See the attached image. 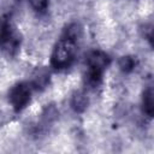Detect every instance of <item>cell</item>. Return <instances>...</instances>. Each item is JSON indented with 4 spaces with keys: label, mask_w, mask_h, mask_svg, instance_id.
<instances>
[{
    "label": "cell",
    "mask_w": 154,
    "mask_h": 154,
    "mask_svg": "<svg viewBox=\"0 0 154 154\" xmlns=\"http://www.w3.org/2000/svg\"><path fill=\"white\" fill-rule=\"evenodd\" d=\"M81 36V28L78 24L69 25L63 36L55 43L52 55L51 65L57 70L67 69L72 65L76 52H77V40Z\"/></svg>",
    "instance_id": "6da1fadb"
},
{
    "label": "cell",
    "mask_w": 154,
    "mask_h": 154,
    "mask_svg": "<svg viewBox=\"0 0 154 154\" xmlns=\"http://www.w3.org/2000/svg\"><path fill=\"white\" fill-rule=\"evenodd\" d=\"M85 83L90 87H97L102 81V75L111 63L109 57L102 51H93L87 57Z\"/></svg>",
    "instance_id": "7a4b0ae2"
},
{
    "label": "cell",
    "mask_w": 154,
    "mask_h": 154,
    "mask_svg": "<svg viewBox=\"0 0 154 154\" xmlns=\"http://www.w3.org/2000/svg\"><path fill=\"white\" fill-rule=\"evenodd\" d=\"M31 99V87L28 83L20 82L13 85L8 93V101L14 111H22L28 106Z\"/></svg>",
    "instance_id": "3957f363"
},
{
    "label": "cell",
    "mask_w": 154,
    "mask_h": 154,
    "mask_svg": "<svg viewBox=\"0 0 154 154\" xmlns=\"http://www.w3.org/2000/svg\"><path fill=\"white\" fill-rule=\"evenodd\" d=\"M19 35L10 22H4L1 30V45L2 49L8 54H14L19 48Z\"/></svg>",
    "instance_id": "277c9868"
},
{
    "label": "cell",
    "mask_w": 154,
    "mask_h": 154,
    "mask_svg": "<svg viewBox=\"0 0 154 154\" xmlns=\"http://www.w3.org/2000/svg\"><path fill=\"white\" fill-rule=\"evenodd\" d=\"M142 106L143 112L154 118V85H149L144 89L143 96H142Z\"/></svg>",
    "instance_id": "5b68a950"
},
{
    "label": "cell",
    "mask_w": 154,
    "mask_h": 154,
    "mask_svg": "<svg viewBox=\"0 0 154 154\" xmlns=\"http://www.w3.org/2000/svg\"><path fill=\"white\" fill-rule=\"evenodd\" d=\"M85 106H87V100H85L84 95L77 93V95H75L73 99H72V107L77 112H81V111H83L85 108Z\"/></svg>",
    "instance_id": "8992f818"
},
{
    "label": "cell",
    "mask_w": 154,
    "mask_h": 154,
    "mask_svg": "<svg viewBox=\"0 0 154 154\" xmlns=\"http://www.w3.org/2000/svg\"><path fill=\"white\" fill-rule=\"evenodd\" d=\"M119 67L123 71H125V72L131 71L135 67V60H134V58H131V57H123L119 60Z\"/></svg>",
    "instance_id": "52a82bcc"
},
{
    "label": "cell",
    "mask_w": 154,
    "mask_h": 154,
    "mask_svg": "<svg viewBox=\"0 0 154 154\" xmlns=\"http://www.w3.org/2000/svg\"><path fill=\"white\" fill-rule=\"evenodd\" d=\"M48 1H49V0H29L31 7H32L36 12H38V13H42V12H45V11L47 10V7H48Z\"/></svg>",
    "instance_id": "ba28073f"
},
{
    "label": "cell",
    "mask_w": 154,
    "mask_h": 154,
    "mask_svg": "<svg viewBox=\"0 0 154 154\" xmlns=\"http://www.w3.org/2000/svg\"><path fill=\"white\" fill-rule=\"evenodd\" d=\"M148 41H149L152 48L154 49V28H153V29L149 31V34H148Z\"/></svg>",
    "instance_id": "9c48e42d"
}]
</instances>
